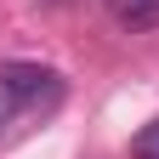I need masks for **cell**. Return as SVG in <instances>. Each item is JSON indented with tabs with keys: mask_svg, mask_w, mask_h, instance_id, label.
Listing matches in <instances>:
<instances>
[{
	"mask_svg": "<svg viewBox=\"0 0 159 159\" xmlns=\"http://www.w3.org/2000/svg\"><path fill=\"white\" fill-rule=\"evenodd\" d=\"M131 159H159V119L131 136Z\"/></svg>",
	"mask_w": 159,
	"mask_h": 159,
	"instance_id": "3957f363",
	"label": "cell"
},
{
	"mask_svg": "<svg viewBox=\"0 0 159 159\" xmlns=\"http://www.w3.org/2000/svg\"><path fill=\"white\" fill-rule=\"evenodd\" d=\"M0 85L11 91V102L23 108V114L63 102V74H57V68H40V63H6V68H0Z\"/></svg>",
	"mask_w": 159,
	"mask_h": 159,
	"instance_id": "6da1fadb",
	"label": "cell"
},
{
	"mask_svg": "<svg viewBox=\"0 0 159 159\" xmlns=\"http://www.w3.org/2000/svg\"><path fill=\"white\" fill-rule=\"evenodd\" d=\"M11 114H23V108H17V102H11V91H6V85H0V125H6V119H11Z\"/></svg>",
	"mask_w": 159,
	"mask_h": 159,
	"instance_id": "277c9868",
	"label": "cell"
},
{
	"mask_svg": "<svg viewBox=\"0 0 159 159\" xmlns=\"http://www.w3.org/2000/svg\"><path fill=\"white\" fill-rule=\"evenodd\" d=\"M114 17L125 29H159V0H114Z\"/></svg>",
	"mask_w": 159,
	"mask_h": 159,
	"instance_id": "7a4b0ae2",
	"label": "cell"
}]
</instances>
